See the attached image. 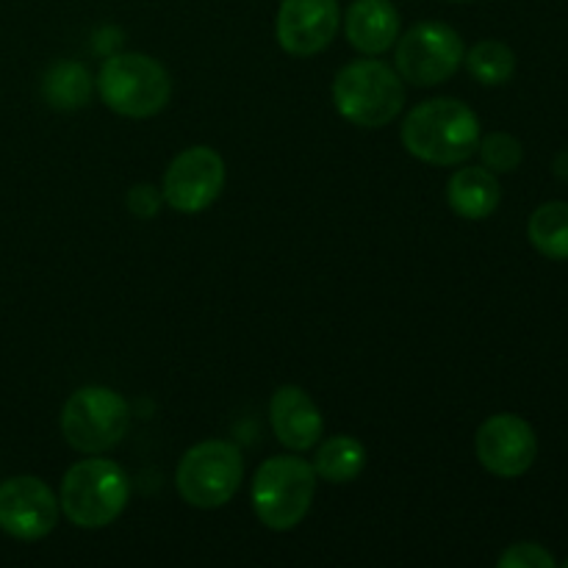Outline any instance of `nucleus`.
Returning a JSON list of instances; mask_svg holds the SVG:
<instances>
[{
	"label": "nucleus",
	"instance_id": "nucleus-1",
	"mask_svg": "<svg viewBox=\"0 0 568 568\" xmlns=\"http://www.w3.org/2000/svg\"><path fill=\"white\" fill-rule=\"evenodd\" d=\"M480 120L455 98H433L416 105L403 122V148L433 166H458L477 153Z\"/></svg>",
	"mask_w": 568,
	"mask_h": 568
},
{
	"label": "nucleus",
	"instance_id": "nucleus-5",
	"mask_svg": "<svg viewBox=\"0 0 568 568\" xmlns=\"http://www.w3.org/2000/svg\"><path fill=\"white\" fill-rule=\"evenodd\" d=\"M316 471L300 455H275L253 477V510L264 527L288 532L308 516L316 494Z\"/></svg>",
	"mask_w": 568,
	"mask_h": 568
},
{
	"label": "nucleus",
	"instance_id": "nucleus-23",
	"mask_svg": "<svg viewBox=\"0 0 568 568\" xmlns=\"http://www.w3.org/2000/svg\"><path fill=\"white\" fill-rule=\"evenodd\" d=\"M555 175H558L560 181H568V150L555 159Z\"/></svg>",
	"mask_w": 568,
	"mask_h": 568
},
{
	"label": "nucleus",
	"instance_id": "nucleus-4",
	"mask_svg": "<svg viewBox=\"0 0 568 568\" xmlns=\"http://www.w3.org/2000/svg\"><path fill=\"white\" fill-rule=\"evenodd\" d=\"M338 114L358 128H386L405 105L403 78L381 59H361L333 78Z\"/></svg>",
	"mask_w": 568,
	"mask_h": 568
},
{
	"label": "nucleus",
	"instance_id": "nucleus-6",
	"mask_svg": "<svg viewBox=\"0 0 568 568\" xmlns=\"http://www.w3.org/2000/svg\"><path fill=\"white\" fill-rule=\"evenodd\" d=\"M128 427H131V408L114 388H75L61 408L64 442L83 455H103L114 449L128 436Z\"/></svg>",
	"mask_w": 568,
	"mask_h": 568
},
{
	"label": "nucleus",
	"instance_id": "nucleus-19",
	"mask_svg": "<svg viewBox=\"0 0 568 568\" xmlns=\"http://www.w3.org/2000/svg\"><path fill=\"white\" fill-rule=\"evenodd\" d=\"M464 64L483 87H503L516 72V53L505 42L483 39L464 55Z\"/></svg>",
	"mask_w": 568,
	"mask_h": 568
},
{
	"label": "nucleus",
	"instance_id": "nucleus-20",
	"mask_svg": "<svg viewBox=\"0 0 568 568\" xmlns=\"http://www.w3.org/2000/svg\"><path fill=\"white\" fill-rule=\"evenodd\" d=\"M477 153H480L483 166L491 172H514L525 161V148H521L519 139L503 131L480 136Z\"/></svg>",
	"mask_w": 568,
	"mask_h": 568
},
{
	"label": "nucleus",
	"instance_id": "nucleus-7",
	"mask_svg": "<svg viewBox=\"0 0 568 568\" xmlns=\"http://www.w3.org/2000/svg\"><path fill=\"white\" fill-rule=\"evenodd\" d=\"M244 480V460L236 444L209 438L183 453L175 471V486L183 503L200 510H214L236 497Z\"/></svg>",
	"mask_w": 568,
	"mask_h": 568
},
{
	"label": "nucleus",
	"instance_id": "nucleus-12",
	"mask_svg": "<svg viewBox=\"0 0 568 568\" xmlns=\"http://www.w3.org/2000/svg\"><path fill=\"white\" fill-rule=\"evenodd\" d=\"M342 26L338 0H281L275 39L288 55L308 59L322 53Z\"/></svg>",
	"mask_w": 568,
	"mask_h": 568
},
{
	"label": "nucleus",
	"instance_id": "nucleus-11",
	"mask_svg": "<svg viewBox=\"0 0 568 568\" xmlns=\"http://www.w3.org/2000/svg\"><path fill=\"white\" fill-rule=\"evenodd\" d=\"M475 453L483 469L491 475L514 480L530 471L538 455L536 430L527 419L516 414H494L477 427Z\"/></svg>",
	"mask_w": 568,
	"mask_h": 568
},
{
	"label": "nucleus",
	"instance_id": "nucleus-22",
	"mask_svg": "<svg viewBox=\"0 0 568 568\" xmlns=\"http://www.w3.org/2000/svg\"><path fill=\"white\" fill-rule=\"evenodd\" d=\"M161 205H164V194L155 186H150V183H136V186L128 192V209H131L139 220H153V216H159Z\"/></svg>",
	"mask_w": 568,
	"mask_h": 568
},
{
	"label": "nucleus",
	"instance_id": "nucleus-14",
	"mask_svg": "<svg viewBox=\"0 0 568 568\" xmlns=\"http://www.w3.org/2000/svg\"><path fill=\"white\" fill-rule=\"evenodd\" d=\"M344 37L358 53L383 55L399 39V11L392 0H353L344 14Z\"/></svg>",
	"mask_w": 568,
	"mask_h": 568
},
{
	"label": "nucleus",
	"instance_id": "nucleus-21",
	"mask_svg": "<svg viewBox=\"0 0 568 568\" xmlns=\"http://www.w3.org/2000/svg\"><path fill=\"white\" fill-rule=\"evenodd\" d=\"M499 568H555V558L541 544L521 541L505 549L497 560Z\"/></svg>",
	"mask_w": 568,
	"mask_h": 568
},
{
	"label": "nucleus",
	"instance_id": "nucleus-8",
	"mask_svg": "<svg viewBox=\"0 0 568 568\" xmlns=\"http://www.w3.org/2000/svg\"><path fill=\"white\" fill-rule=\"evenodd\" d=\"M464 39L447 22H416L397 39L394 64L403 81L414 87H438L464 64Z\"/></svg>",
	"mask_w": 568,
	"mask_h": 568
},
{
	"label": "nucleus",
	"instance_id": "nucleus-2",
	"mask_svg": "<svg viewBox=\"0 0 568 568\" xmlns=\"http://www.w3.org/2000/svg\"><path fill=\"white\" fill-rule=\"evenodd\" d=\"M131 483L120 464L109 458H83L67 469L61 480L59 505L70 525L100 530L114 525L128 508Z\"/></svg>",
	"mask_w": 568,
	"mask_h": 568
},
{
	"label": "nucleus",
	"instance_id": "nucleus-15",
	"mask_svg": "<svg viewBox=\"0 0 568 568\" xmlns=\"http://www.w3.org/2000/svg\"><path fill=\"white\" fill-rule=\"evenodd\" d=\"M447 200L449 209L464 220H486L503 200L497 172L486 170V166H464V170L453 172L447 183Z\"/></svg>",
	"mask_w": 568,
	"mask_h": 568
},
{
	"label": "nucleus",
	"instance_id": "nucleus-16",
	"mask_svg": "<svg viewBox=\"0 0 568 568\" xmlns=\"http://www.w3.org/2000/svg\"><path fill=\"white\" fill-rule=\"evenodd\" d=\"M42 94L53 109L78 111L94 94V78L81 61H55L42 81Z\"/></svg>",
	"mask_w": 568,
	"mask_h": 568
},
{
	"label": "nucleus",
	"instance_id": "nucleus-17",
	"mask_svg": "<svg viewBox=\"0 0 568 568\" xmlns=\"http://www.w3.org/2000/svg\"><path fill=\"white\" fill-rule=\"evenodd\" d=\"M366 466V447L353 436H333L320 447L314 458V471L320 480L344 486L353 483Z\"/></svg>",
	"mask_w": 568,
	"mask_h": 568
},
{
	"label": "nucleus",
	"instance_id": "nucleus-10",
	"mask_svg": "<svg viewBox=\"0 0 568 568\" xmlns=\"http://www.w3.org/2000/svg\"><path fill=\"white\" fill-rule=\"evenodd\" d=\"M61 505L53 488L33 475L0 483V530L17 541H39L59 525Z\"/></svg>",
	"mask_w": 568,
	"mask_h": 568
},
{
	"label": "nucleus",
	"instance_id": "nucleus-13",
	"mask_svg": "<svg viewBox=\"0 0 568 568\" xmlns=\"http://www.w3.org/2000/svg\"><path fill=\"white\" fill-rule=\"evenodd\" d=\"M270 425L277 442L292 453L316 447L325 433V419L311 394L300 386H281L270 399Z\"/></svg>",
	"mask_w": 568,
	"mask_h": 568
},
{
	"label": "nucleus",
	"instance_id": "nucleus-24",
	"mask_svg": "<svg viewBox=\"0 0 568 568\" xmlns=\"http://www.w3.org/2000/svg\"><path fill=\"white\" fill-rule=\"evenodd\" d=\"M449 3H471V0H449Z\"/></svg>",
	"mask_w": 568,
	"mask_h": 568
},
{
	"label": "nucleus",
	"instance_id": "nucleus-18",
	"mask_svg": "<svg viewBox=\"0 0 568 568\" xmlns=\"http://www.w3.org/2000/svg\"><path fill=\"white\" fill-rule=\"evenodd\" d=\"M530 244L552 261H568V203L552 200L532 211L527 222Z\"/></svg>",
	"mask_w": 568,
	"mask_h": 568
},
{
	"label": "nucleus",
	"instance_id": "nucleus-3",
	"mask_svg": "<svg viewBox=\"0 0 568 568\" xmlns=\"http://www.w3.org/2000/svg\"><path fill=\"white\" fill-rule=\"evenodd\" d=\"M94 89L114 114L148 120L172 98V78L161 61L144 53H114L94 78Z\"/></svg>",
	"mask_w": 568,
	"mask_h": 568
},
{
	"label": "nucleus",
	"instance_id": "nucleus-25",
	"mask_svg": "<svg viewBox=\"0 0 568 568\" xmlns=\"http://www.w3.org/2000/svg\"><path fill=\"white\" fill-rule=\"evenodd\" d=\"M564 566H566V568H568V558H566V564H564Z\"/></svg>",
	"mask_w": 568,
	"mask_h": 568
},
{
	"label": "nucleus",
	"instance_id": "nucleus-9",
	"mask_svg": "<svg viewBox=\"0 0 568 568\" xmlns=\"http://www.w3.org/2000/svg\"><path fill=\"white\" fill-rule=\"evenodd\" d=\"M225 189V161L209 144H194L170 161L161 183L164 203L178 214L211 209Z\"/></svg>",
	"mask_w": 568,
	"mask_h": 568
}]
</instances>
